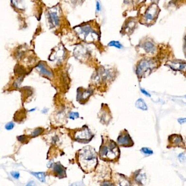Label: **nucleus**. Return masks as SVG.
<instances>
[{
  "instance_id": "obj_1",
  "label": "nucleus",
  "mask_w": 186,
  "mask_h": 186,
  "mask_svg": "<svg viewBox=\"0 0 186 186\" xmlns=\"http://www.w3.org/2000/svg\"><path fill=\"white\" fill-rule=\"evenodd\" d=\"M77 160L79 166L85 173L93 172L98 164L97 152L90 146L84 147L79 150Z\"/></svg>"
},
{
  "instance_id": "obj_2",
  "label": "nucleus",
  "mask_w": 186,
  "mask_h": 186,
  "mask_svg": "<svg viewBox=\"0 0 186 186\" xmlns=\"http://www.w3.org/2000/svg\"><path fill=\"white\" fill-rule=\"evenodd\" d=\"M100 158L106 161H114L118 159L120 150L115 141L102 137V143L99 149Z\"/></svg>"
},
{
  "instance_id": "obj_3",
  "label": "nucleus",
  "mask_w": 186,
  "mask_h": 186,
  "mask_svg": "<svg viewBox=\"0 0 186 186\" xmlns=\"http://www.w3.org/2000/svg\"><path fill=\"white\" fill-rule=\"evenodd\" d=\"M93 135L88 127L77 130L74 134V140L81 143H88L92 139Z\"/></svg>"
},
{
  "instance_id": "obj_4",
  "label": "nucleus",
  "mask_w": 186,
  "mask_h": 186,
  "mask_svg": "<svg viewBox=\"0 0 186 186\" xmlns=\"http://www.w3.org/2000/svg\"><path fill=\"white\" fill-rule=\"evenodd\" d=\"M155 62L152 59H143L139 62L136 67V74L139 76H143L148 71H151L156 67Z\"/></svg>"
},
{
  "instance_id": "obj_5",
  "label": "nucleus",
  "mask_w": 186,
  "mask_h": 186,
  "mask_svg": "<svg viewBox=\"0 0 186 186\" xmlns=\"http://www.w3.org/2000/svg\"><path fill=\"white\" fill-rule=\"evenodd\" d=\"M118 145L123 147L132 146L134 144L132 139L126 131L120 133L117 140Z\"/></svg>"
},
{
  "instance_id": "obj_6",
  "label": "nucleus",
  "mask_w": 186,
  "mask_h": 186,
  "mask_svg": "<svg viewBox=\"0 0 186 186\" xmlns=\"http://www.w3.org/2000/svg\"><path fill=\"white\" fill-rule=\"evenodd\" d=\"M158 8L157 6L155 4H153L147 9L146 11L145 14V19L146 22L149 23L154 20L156 15L158 14Z\"/></svg>"
},
{
  "instance_id": "obj_7",
  "label": "nucleus",
  "mask_w": 186,
  "mask_h": 186,
  "mask_svg": "<svg viewBox=\"0 0 186 186\" xmlns=\"http://www.w3.org/2000/svg\"><path fill=\"white\" fill-rule=\"evenodd\" d=\"M53 174L59 178L66 177V168L59 162L54 164L53 165Z\"/></svg>"
},
{
  "instance_id": "obj_8",
  "label": "nucleus",
  "mask_w": 186,
  "mask_h": 186,
  "mask_svg": "<svg viewBox=\"0 0 186 186\" xmlns=\"http://www.w3.org/2000/svg\"><path fill=\"white\" fill-rule=\"evenodd\" d=\"M168 64L169 67L174 71H186V62L173 61L168 62Z\"/></svg>"
},
{
  "instance_id": "obj_9",
  "label": "nucleus",
  "mask_w": 186,
  "mask_h": 186,
  "mask_svg": "<svg viewBox=\"0 0 186 186\" xmlns=\"http://www.w3.org/2000/svg\"><path fill=\"white\" fill-rule=\"evenodd\" d=\"M48 19L49 23L53 26H56L59 23V17L56 11H51L48 14Z\"/></svg>"
},
{
  "instance_id": "obj_10",
  "label": "nucleus",
  "mask_w": 186,
  "mask_h": 186,
  "mask_svg": "<svg viewBox=\"0 0 186 186\" xmlns=\"http://www.w3.org/2000/svg\"><path fill=\"white\" fill-rule=\"evenodd\" d=\"M37 68L43 75H44L49 77H51L53 76V73L48 69L43 62H40V63L37 65Z\"/></svg>"
},
{
  "instance_id": "obj_11",
  "label": "nucleus",
  "mask_w": 186,
  "mask_h": 186,
  "mask_svg": "<svg viewBox=\"0 0 186 186\" xmlns=\"http://www.w3.org/2000/svg\"><path fill=\"white\" fill-rule=\"evenodd\" d=\"M169 141L172 142V144L175 146L180 145L183 143L182 136L178 135H172L169 137Z\"/></svg>"
},
{
  "instance_id": "obj_12",
  "label": "nucleus",
  "mask_w": 186,
  "mask_h": 186,
  "mask_svg": "<svg viewBox=\"0 0 186 186\" xmlns=\"http://www.w3.org/2000/svg\"><path fill=\"white\" fill-rule=\"evenodd\" d=\"M143 48L147 53H152L155 51V46L153 43L149 41L145 43L143 45Z\"/></svg>"
},
{
  "instance_id": "obj_13",
  "label": "nucleus",
  "mask_w": 186,
  "mask_h": 186,
  "mask_svg": "<svg viewBox=\"0 0 186 186\" xmlns=\"http://www.w3.org/2000/svg\"><path fill=\"white\" fill-rule=\"evenodd\" d=\"M115 186H130V185L126 178L122 176H119L118 179L116 181Z\"/></svg>"
},
{
  "instance_id": "obj_14",
  "label": "nucleus",
  "mask_w": 186,
  "mask_h": 186,
  "mask_svg": "<svg viewBox=\"0 0 186 186\" xmlns=\"http://www.w3.org/2000/svg\"><path fill=\"white\" fill-rule=\"evenodd\" d=\"M135 106L137 108L140 109L141 110H147L146 104L145 103V102L142 98H139L136 101V103H135Z\"/></svg>"
},
{
  "instance_id": "obj_15",
  "label": "nucleus",
  "mask_w": 186,
  "mask_h": 186,
  "mask_svg": "<svg viewBox=\"0 0 186 186\" xmlns=\"http://www.w3.org/2000/svg\"><path fill=\"white\" fill-rule=\"evenodd\" d=\"M78 93V99L79 100H85L88 98V97H90L91 94V91L88 90L79 91Z\"/></svg>"
},
{
  "instance_id": "obj_16",
  "label": "nucleus",
  "mask_w": 186,
  "mask_h": 186,
  "mask_svg": "<svg viewBox=\"0 0 186 186\" xmlns=\"http://www.w3.org/2000/svg\"><path fill=\"white\" fill-rule=\"evenodd\" d=\"M31 174L37 178L38 180H40L41 182H45V172H31Z\"/></svg>"
},
{
  "instance_id": "obj_17",
  "label": "nucleus",
  "mask_w": 186,
  "mask_h": 186,
  "mask_svg": "<svg viewBox=\"0 0 186 186\" xmlns=\"http://www.w3.org/2000/svg\"><path fill=\"white\" fill-rule=\"evenodd\" d=\"M44 131L43 128H37L36 129L34 130V131L32 132L31 134V136L32 138L36 137L37 136L41 134Z\"/></svg>"
},
{
  "instance_id": "obj_18",
  "label": "nucleus",
  "mask_w": 186,
  "mask_h": 186,
  "mask_svg": "<svg viewBox=\"0 0 186 186\" xmlns=\"http://www.w3.org/2000/svg\"><path fill=\"white\" fill-rule=\"evenodd\" d=\"M108 46H114L117 49H121L122 48L121 44L118 41H111L110 43H109Z\"/></svg>"
},
{
  "instance_id": "obj_19",
  "label": "nucleus",
  "mask_w": 186,
  "mask_h": 186,
  "mask_svg": "<svg viewBox=\"0 0 186 186\" xmlns=\"http://www.w3.org/2000/svg\"><path fill=\"white\" fill-rule=\"evenodd\" d=\"M141 152L144 153V155L147 156L151 155L153 154V151L148 147H143L141 149Z\"/></svg>"
},
{
  "instance_id": "obj_20",
  "label": "nucleus",
  "mask_w": 186,
  "mask_h": 186,
  "mask_svg": "<svg viewBox=\"0 0 186 186\" xmlns=\"http://www.w3.org/2000/svg\"><path fill=\"white\" fill-rule=\"evenodd\" d=\"M79 117V113L76 112H71L69 114V118L72 120H75Z\"/></svg>"
},
{
  "instance_id": "obj_21",
  "label": "nucleus",
  "mask_w": 186,
  "mask_h": 186,
  "mask_svg": "<svg viewBox=\"0 0 186 186\" xmlns=\"http://www.w3.org/2000/svg\"><path fill=\"white\" fill-rule=\"evenodd\" d=\"M14 127V123L13 122H9L8 123H7L6 126H5V128H6V130H12Z\"/></svg>"
},
{
  "instance_id": "obj_22",
  "label": "nucleus",
  "mask_w": 186,
  "mask_h": 186,
  "mask_svg": "<svg viewBox=\"0 0 186 186\" xmlns=\"http://www.w3.org/2000/svg\"><path fill=\"white\" fill-rule=\"evenodd\" d=\"M11 175L13 178H14L15 179H18L20 177V174L19 172H11Z\"/></svg>"
},
{
  "instance_id": "obj_23",
  "label": "nucleus",
  "mask_w": 186,
  "mask_h": 186,
  "mask_svg": "<svg viewBox=\"0 0 186 186\" xmlns=\"http://www.w3.org/2000/svg\"><path fill=\"white\" fill-rule=\"evenodd\" d=\"M178 159H179V160L180 161V162L183 163V162L185 161V156H184L183 153H180L178 156Z\"/></svg>"
},
{
  "instance_id": "obj_24",
  "label": "nucleus",
  "mask_w": 186,
  "mask_h": 186,
  "mask_svg": "<svg viewBox=\"0 0 186 186\" xmlns=\"http://www.w3.org/2000/svg\"><path fill=\"white\" fill-rule=\"evenodd\" d=\"M18 139L19 141L21 142V143H24L26 140V136L25 135H21L18 137Z\"/></svg>"
},
{
  "instance_id": "obj_25",
  "label": "nucleus",
  "mask_w": 186,
  "mask_h": 186,
  "mask_svg": "<svg viewBox=\"0 0 186 186\" xmlns=\"http://www.w3.org/2000/svg\"><path fill=\"white\" fill-rule=\"evenodd\" d=\"M101 186H115L114 184L109 181H105L101 184Z\"/></svg>"
},
{
  "instance_id": "obj_26",
  "label": "nucleus",
  "mask_w": 186,
  "mask_h": 186,
  "mask_svg": "<svg viewBox=\"0 0 186 186\" xmlns=\"http://www.w3.org/2000/svg\"><path fill=\"white\" fill-rule=\"evenodd\" d=\"M70 186H84V183L82 181L76 182L72 183Z\"/></svg>"
},
{
  "instance_id": "obj_27",
  "label": "nucleus",
  "mask_w": 186,
  "mask_h": 186,
  "mask_svg": "<svg viewBox=\"0 0 186 186\" xmlns=\"http://www.w3.org/2000/svg\"><path fill=\"white\" fill-rule=\"evenodd\" d=\"M178 122L181 124L186 123V118H180L178 119Z\"/></svg>"
},
{
  "instance_id": "obj_28",
  "label": "nucleus",
  "mask_w": 186,
  "mask_h": 186,
  "mask_svg": "<svg viewBox=\"0 0 186 186\" xmlns=\"http://www.w3.org/2000/svg\"><path fill=\"white\" fill-rule=\"evenodd\" d=\"M100 10H101V5H100V3H99L98 1H97V4H96V11H98Z\"/></svg>"
},
{
  "instance_id": "obj_29",
  "label": "nucleus",
  "mask_w": 186,
  "mask_h": 186,
  "mask_svg": "<svg viewBox=\"0 0 186 186\" xmlns=\"http://www.w3.org/2000/svg\"><path fill=\"white\" fill-rule=\"evenodd\" d=\"M141 92L143 93H144L145 95H146V96H148V97H151V95H150V94L149 93H148L144 89H141Z\"/></svg>"
},
{
  "instance_id": "obj_30",
  "label": "nucleus",
  "mask_w": 186,
  "mask_h": 186,
  "mask_svg": "<svg viewBox=\"0 0 186 186\" xmlns=\"http://www.w3.org/2000/svg\"><path fill=\"white\" fill-rule=\"evenodd\" d=\"M35 186V183L34 182V181H30V182H28L27 183V184L26 185V186Z\"/></svg>"
},
{
  "instance_id": "obj_31",
  "label": "nucleus",
  "mask_w": 186,
  "mask_h": 186,
  "mask_svg": "<svg viewBox=\"0 0 186 186\" xmlns=\"http://www.w3.org/2000/svg\"><path fill=\"white\" fill-rule=\"evenodd\" d=\"M184 54H185V56L186 57V37H185V39H184Z\"/></svg>"
},
{
  "instance_id": "obj_32",
  "label": "nucleus",
  "mask_w": 186,
  "mask_h": 186,
  "mask_svg": "<svg viewBox=\"0 0 186 186\" xmlns=\"http://www.w3.org/2000/svg\"><path fill=\"white\" fill-rule=\"evenodd\" d=\"M48 109H44V110H43L42 113H44V114H45V113H47V111H48Z\"/></svg>"
},
{
  "instance_id": "obj_33",
  "label": "nucleus",
  "mask_w": 186,
  "mask_h": 186,
  "mask_svg": "<svg viewBox=\"0 0 186 186\" xmlns=\"http://www.w3.org/2000/svg\"><path fill=\"white\" fill-rule=\"evenodd\" d=\"M185 98H186V96H185Z\"/></svg>"
}]
</instances>
